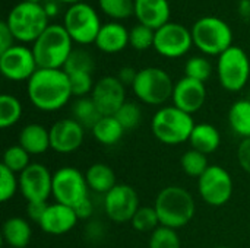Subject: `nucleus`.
I'll use <instances>...</instances> for the list:
<instances>
[{
  "instance_id": "1",
  "label": "nucleus",
  "mask_w": 250,
  "mask_h": 248,
  "mask_svg": "<svg viewBox=\"0 0 250 248\" xmlns=\"http://www.w3.org/2000/svg\"><path fill=\"white\" fill-rule=\"evenodd\" d=\"M29 102L40 111L62 110L73 96L70 79L63 69H37L26 83Z\"/></svg>"
},
{
  "instance_id": "2",
  "label": "nucleus",
  "mask_w": 250,
  "mask_h": 248,
  "mask_svg": "<svg viewBox=\"0 0 250 248\" xmlns=\"http://www.w3.org/2000/svg\"><path fill=\"white\" fill-rule=\"evenodd\" d=\"M161 227L179 229L186 227L195 216L193 196L180 186L164 187L154 203Z\"/></svg>"
},
{
  "instance_id": "3",
  "label": "nucleus",
  "mask_w": 250,
  "mask_h": 248,
  "mask_svg": "<svg viewBox=\"0 0 250 248\" xmlns=\"http://www.w3.org/2000/svg\"><path fill=\"white\" fill-rule=\"evenodd\" d=\"M73 51V41L63 25L53 23L32 44L38 69H63Z\"/></svg>"
},
{
  "instance_id": "4",
  "label": "nucleus",
  "mask_w": 250,
  "mask_h": 248,
  "mask_svg": "<svg viewBox=\"0 0 250 248\" xmlns=\"http://www.w3.org/2000/svg\"><path fill=\"white\" fill-rule=\"evenodd\" d=\"M48 15L41 3L21 1L7 13L6 23L19 42H35L37 38L48 28Z\"/></svg>"
},
{
  "instance_id": "5",
  "label": "nucleus",
  "mask_w": 250,
  "mask_h": 248,
  "mask_svg": "<svg viewBox=\"0 0 250 248\" xmlns=\"http://www.w3.org/2000/svg\"><path fill=\"white\" fill-rule=\"evenodd\" d=\"M195 129L192 114H188L177 107L160 108L151 121L152 134L164 145L176 146L188 142Z\"/></svg>"
},
{
  "instance_id": "6",
  "label": "nucleus",
  "mask_w": 250,
  "mask_h": 248,
  "mask_svg": "<svg viewBox=\"0 0 250 248\" xmlns=\"http://www.w3.org/2000/svg\"><path fill=\"white\" fill-rule=\"evenodd\" d=\"M193 45L207 56H221L233 45L230 25L217 16L199 18L190 28Z\"/></svg>"
},
{
  "instance_id": "7",
  "label": "nucleus",
  "mask_w": 250,
  "mask_h": 248,
  "mask_svg": "<svg viewBox=\"0 0 250 248\" xmlns=\"http://www.w3.org/2000/svg\"><path fill=\"white\" fill-rule=\"evenodd\" d=\"M62 25L72 41L79 45H89L95 42L103 26L97 10L85 1L70 4L64 12Z\"/></svg>"
},
{
  "instance_id": "8",
  "label": "nucleus",
  "mask_w": 250,
  "mask_h": 248,
  "mask_svg": "<svg viewBox=\"0 0 250 248\" xmlns=\"http://www.w3.org/2000/svg\"><path fill=\"white\" fill-rule=\"evenodd\" d=\"M132 89L141 102L146 105H163L173 96L174 83L164 69L145 67L138 70Z\"/></svg>"
},
{
  "instance_id": "9",
  "label": "nucleus",
  "mask_w": 250,
  "mask_h": 248,
  "mask_svg": "<svg viewBox=\"0 0 250 248\" xmlns=\"http://www.w3.org/2000/svg\"><path fill=\"white\" fill-rule=\"evenodd\" d=\"M217 76L220 85L226 91H242L250 77V60L246 51L242 47L231 45L227 51L218 56Z\"/></svg>"
},
{
  "instance_id": "10",
  "label": "nucleus",
  "mask_w": 250,
  "mask_h": 248,
  "mask_svg": "<svg viewBox=\"0 0 250 248\" xmlns=\"http://www.w3.org/2000/svg\"><path fill=\"white\" fill-rule=\"evenodd\" d=\"M56 203L76 208L89 197V187L79 170L73 167H63L53 174V191Z\"/></svg>"
},
{
  "instance_id": "11",
  "label": "nucleus",
  "mask_w": 250,
  "mask_h": 248,
  "mask_svg": "<svg viewBox=\"0 0 250 248\" xmlns=\"http://www.w3.org/2000/svg\"><path fill=\"white\" fill-rule=\"evenodd\" d=\"M198 190L207 205L220 208L231 199L234 184L226 168L220 165H209L204 175L198 178Z\"/></svg>"
},
{
  "instance_id": "12",
  "label": "nucleus",
  "mask_w": 250,
  "mask_h": 248,
  "mask_svg": "<svg viewBox=\"0 0 250 248\" xmlns=\"http://www.w3.org/2000/svg\"><path fill=\"white\" fill-rule=\"evenodd\" d=\"M193 38L190 29L177 22H168L155 31L154 48L166 58H179L190 51Z\"/></svg>"
},
{
  "instance_id": "13",
  "label": "nucleus",
  "mask_w": 250,
  "mask_h": 248,
  "mask_svg": "<svg viewBox=\"0 0 250 248\" xmlns=\"http://www.w3.org/2000/svg\"><path fill=\"white\" fill-rule=\"evenodd\" d=\"M37 69L38 66L32 48L15 44L7 51L0 53V72L7 80L28 82Z\"/></svg>"
},
{
  "instance_id": "14",
  "label": "nucleus",
  "mask_w": 250,
  "mask_h": 248,
  "mask_svg": "<svg viewBox=\"0 0 250 248\" xmlns=\"http://www.w3.org/2000/svg\"><path fill=\"white\" fill-rule=\"evenodd\" d=\"M141 208L139 196L132 186L117 184L104 197V209L110 221L116 224L130 222Z\"/></svg>"
},
{
  "instance_id": "15",
  "label": "nucleus",
  "mask_w": 250,
  "mask_h": 248,
  "mask_svg": "<svg viewBox=\"0 0 250 248\" xmlns=\"http://www.w3.org/2000/svg\"><path fill=\"white\" fill-rule=\"evenodd\" d=\"M19 191L29 202H47L53 191V174L50 170L40 164L31 162L19 175Z\"/></svg>"
},
{
  "instance_id": "16",
  "label": "nucleus",
  "mask_w": 250,
  "mask_h": 248,
  "mask_svg": "<svg viewBox=\"0 0 250 248\" xmlns=\"http://www.w3.org/2000/svg\"><path fill=\"white\" fill-rule=\"evenodd\" d=\"M91 98L103 117L116 115L126 102V86L117 76H104L95 82Z\"/></svg>"
},
{
  "instance_id": "17",
  "label": "nucleus",
  "mask_w": 250,
  "mask_h": 248,
  "mask_svg": "<svg viewBox=\"0 0 250 248\" xmlns=\"http://www.w3.org/2000/svg\"><path fill=\"white\" fill-rule=\"evenodd\" d=\"M85 137V129L73 118H62L50 127V145L57 153L66 155L78 151Z\"/></svg>"
},
{
  "instance_id": "18",
  "label": "nucleus",
  "mask_w": 250,
  "mask_h": 248,
  "mask_svg": "<svg viewBox=\"0 0 250 248\" xmlns=\"http://www.w3.org/2000/svg\"><path fill=\"white\" fill-rule=\"evenodd\" d=\"M171 99L174 107L188 114H193L199 111L207 101L205 83L185 76L174 83Z\"/></svg>"
},
{
  "instance_id": "19",
  "label": "nucleus",
  "mask_w": 250,
  "mask_h": 248,
  "mask_svg": "<svg viewBox=\"0 0 250 248\" xmlns=\"http://www.w3.org/2000/svg\"><path fill=\"white\" fill-rule=\"evenodd\" d=\"M78 221L79 218L73 208L62 203H53L48 205L40 222V228L48 235H63L72 231Z\"/></svg>"
},
{
  "instance_id": "20",
  "label": "nucleus",
  "mask_w": 250,
  "mask_h": 248,
  "mask_svg": "<svg viewBox=\"0 0 250 248\" xmlns=\"http://www.w3.org/2000/svg\"><path fill=\"white\" fill-rule=\"evenodd\" d=\"M138 23L154 31L170 22L171 9L168 0H135V15Z\"/></svg>"
},
{
  "instance_id": "21",
  "label": "nucleus",
  "mask_w": 250,
  "mask_h": 248,
  "mask_svg": "<svg viewBox=\"0 0 250 248\" xmlns=\"http://www.w3.org/2000/svg\"><path fill=\"white\" fill-rule=\"evenodd\" d=\"M94 44L105 54L120 53L129 45V31L120 22H108L101 26Z\"/></svg>"
},
{
  "instance_id": "22",
  "label": "nucleus",
  "mask_w": 250,
  "mask_h": 248,
  "mask_svg": "<svg viewBox=\"0 0 250 248\" xmlns=\"http://www.w3.org/2000/svg\"><path fill=\"white\" fill-rule=\"evenodd\" d=\"M18 145H21L29 155H42L51 149L50 129H45L38 123L26 124L19 132Z\"/></svg>"
},
{
  "instance_id": "23",
  "label": "nucleus",
  "mask_w": 250,
  "mask_h": 248,
  "mask_svg": "<svg viewBox=\"0 0 250 248\" xmlns=\"http://www.w3.org/2000/svg\"><path fill=\"white\" fill-rule=\"evenodd\" d=\"M1 237L6 246L10 248H25L28 247L31 241L32 229L26 219L13 216L4 221L1 228Z\"/></svg>"
},
{
  "instance_id": "24",
  "label": "nucleus",
  "mask_w": 250,
  "mask_h": 248,
  "mask_svg": "<svg viewBox=\"0 0 250 248\" xmlns=\"http://www.w3.org/2000/svg\"><path fill=\"white\" fill-rule=\"evenodd\" d=\"M192 149L199 151L204 155L214 153L221 145V134L218 129L209 123L195 124V129L189 139Z\"/></svg>"
},
{
  "instance_id": "25",
  "label": "nucleus",
  "mask_w": 250,
  "mask_h": 248,
  "mask_svg": "<svg viewBox=\"0 0 250 248\" xmlns=\"http://www.w3.org/2000/svg\"><path fill=\"white\" fill-rule=\"evenodd\" d=\"M85 178H86L89 190L98 194H104V196L117 186V180H116V174L113 168L103 162L92 164L86 170Z\"/></svg>"
},
{
  "instance_id": "26",
  "label": "nucleus",
  "mask_w": 250,
  "mask_h": 248,
  "mask_svg": "<svg viewBox=\"0 0 250 248\" xmlns=\"http://www.w3.org/2000/svg\"><path fill=\"white\" fill-rule=\"evenodd\" d=\"M229 124L230 129L240 137H250V101L239 99L233 102L229 110Z\"/></svg>"
},
{
  "instance_id": "27",
  "label": "nucleus",
  "mask_w": 250,
  "mask_h": 248,
  "mask_svg": "<svg viewBox=\"0 0 250 248\" xmlns=\"http://www.w3.org/2000/svg\"><path fill=\"white\" fill-rule=\"evenodd\" d=\"M92 134L98 143L111 146L120 142V139L125 134V129L122 127V124L117 121L114 115H108V117H101V120L94 126Z\"/></svg>"
},
{
  "instance_id": "28",
  "label": "nucleus",
  "mask_w": 250,
  "mask_h": 248,
  "mask_svg": "<svg viewBox=\"0 0 250 248\" xmlns=\"http://www.w3.org/2000/svg\"><path fill=\"white\" fill-rule=\"evenodd\" d=\"M72 115L73 120H76L83 129H91V130L103 117L91 96L78 98L72 105Z\"/></svg>"
},
{
  "instance_id": "29",
  "label": "nucleus",
  "mask_w": 250,
  "mask_h": 248,
  "mask_svg": "<svg viewBox=\"0 0 250 248\" xmlns=\"http://www.w3.org/2000/svg\"><path fill=\"white\" fill-rule=\"evenodd\" d=\"M22 117V104L21 101L9 94L0 96V127L9 129L15 126Z\"/></svg>"
},
{
  "instance_id": "30",
  "label": "nucleus",
  "mask_w": 250,
  "mask_h": 248,
  "mask_svg": "<svg viewBox=\"0 0 250 248\" xmlns=\"http://www.w3.org/2000/svg\"><path fill=\"white\" fill-rule=\"evenodd\" d=\"M101 12L114 22L125 20L135 15V0H98Z\"/></svg>"
},
{
  "instance_id": "31",
  "label": "nucleus",
  "mask_w": 250,
  "mask_h": 248,
  "mask_svg": "<svg viewBox=\"0 0 250 248\" xmlns=\"http://www.w3.org/2000/svg\"><path fill=\"white\" fill-rule=\"evenodd\" d=\"M180 167L186 175L199 178L209 168V164H208L207 155L201 153L199 151L190 149L183 153V156L180 159Z\"/></svg>"
},
{
  "instance_id": "32",
  "label": "nucleus",
  "mask_w": 250,
  "mask_h": 248,
  "mask_svg": "<svg viewBox=\"0 0 250 248\" xmlns=\"http://www.w3.org/2000/svg\"><path fill=\"white\" fill-rule=\"evenodd\" d=\"M29 156L31 155L21 145H13V146H9L4 151L1 165L9 168L15 174H21L23 170H26L31 165Z\"/></svg>"
},
{
  "instance_id": "33",
  "label": "nucleus",
  "mask_w": 250,
  "mask_h": 248,
  "mask_svg": "<svg viewBox=\"0 0 250 248\" xmlns=\"http://www.w3.org/2000/svg\"><path fill=\"white\" fill-rule=\"evenodd\" d=\"M95 69V60L94 57L86 51V50H73L72 54L69 56L63 70L67 75L72 73H79V72H85V73H92Z\"/></svg>"
},
{
  "instance_id": "34",
  "label": "nucleus",
  "mask_w": 250,
  "mask_h": 248,
  "mask_svg": "<svg viewBox=\"0 0 250 248\" xmlns=\"http://www.w3.org/2000/svg\"><path fill=\"white\" fill-rule=\"evenodd\" d=\"M130 222L133 229L138 232H154L158 227H161L157 210L151 206H141Z\"/></svg>"
},
{
  "instance_id": "35",
  "label": "nucleus",
  "mask_w": 250,
  "mask_h": 248,
  "mask_svg": "<svg viewBox=\"0 0 250 248\" xmlns=\"http://www.w3.org/2000/svg\"><path fill=\"white\" fill-rule=\"evenodd\" d=\"M211 75H212V64L204 56L190 57L185 64V76L190 79L205 83L211 77Z\"/></svg>"
},
{
  "instance_id": "36",
  "label": "nucleus",
  "mask_w": 250,
  "mask_h": 248,
  "mask_svg": "<svg viewBox=\"0 0 250 248\" xmlns=\"http://www.w3.org/2000/svg\"><path fill=\"white\" fill-rule=\"evenodd\" d=\"M154 38H155V31L138 23L129 31V45L138 51H145L151 47H154Z\"/></svg>"
},
{
  "instance_id": "37",
  "label": "nucleus",
  "mask_w": 250,
  "mask_h": 248,
  "mask_svg": "<svg viewBox=\"0 0 250 248\" xmlns=\"http://www.w3.org/2000/svg\"><path fill=\"white\" fill-rule=\"evenodd\" d=\"M114 117L122 124V127L125 129V132L126 130H135L141 124L142 111H141V107L136 102L126 101L123 104V107L116 113Z\"/></svg>"
},
{
  "instance_id": "38",
  "label": "nucleus",
  "mask_w": 250,
  "mask_h": 248,
  "mask_svg": "<svg viewBox=\"0 0 250 248\" xmlns=\"http://www.w3.org/2000/svg\"><path fill=\"white\" fill-rule=\"evenodd\" d=\"M149 248H182L176 229L158 227L149 237Z\"/></svg>"
},
{
  "instance_id": "39",
  "label": "nucleus",
  "mask_w": 250,
  "mask_h": 248,
  "mask_svg": "<svg viewBox=\"0 0 250 248\" xmlns=\"http://www.w3.org/2000/svg\"><path fill=\"white\" fill-rule=\"evenodd\" d=\"M19 190V178L13 171L0 165V200H10Z\"/></svg>"
},
{
  "instance_id": "40",
  "label": "nucleus",
  "mask_w": 250,
  "mask_h": 248,
  "mask_svg": "<svg viewBox=\"0 0 250 248\" xmlns=\"http://www.w3.org/2000/svg\"><path fill=\"white\" fill-rule=\"evenodd\" d=\"M67 76L70 79V88H72L73 96L83 98L88 94H92V89L95 86L94 79H92V73L79 72V73H72Z\"/></svg>"
},
{
  "instance_id": "41",
  "label": "nucleus",
  "mask_w": 250,
  "mask_h": 248,
  "mask_svg": "<svg viewBox=\"0 0 250 248\" xmlns=\"http://www.w3.org/2000/svg\"><path fill=\"white\" fill-rule=\"evenodd\" d=\"M47 208H48V203L47 202H29L28 203V208H26L28 218L32 222H35V224L40 225V222H41V219H42Z\"/></svg>"
},
{
  "instance_id": "42",
  "label": "nucleus",
  "mask_w": 250,
  "mask_h": 248,
  "mask_svg": "<svg viewBox=\"0 0 250 248\" xmlns=\"http://www.w3.org/2000/svg\"><path fill=\"white\" fill-rule=\"evenodd\" d=\"M237 159L243 171L250 174V137L243 139L237 149Z\"/></svg>"
},
{
  "instance_id": "43",
  "label": "nucleus",
  "mask_w": 250,
  "mask_h": 248,
  "mask_svg": "<svg viewBox=\"0 0 250 248\" xmlns=\"http://www.w3.org/2000/svg\"><path fill=\"white\" fill-rule=\"evenodd\" d=\"M15 37L10 31V28L7 26L6 20H3L0 23V53L7 51L9 48H12L15 45Z\"/></svg>"
},
{
  "instance_id": "44",
  "label": "nucleus",
  "mask_w": 250,
  "mask_h": 248,
  "mask_svg": "<svg viewBox=\"0 0 250 248\" xmlns=\"http://www.w3.org/2000/svg\"><path fill=\"white\" fill-rule=\"evenodd\" d=\"M136 76H138V70H135V69L130 67V66L122 67V69L119 70V73H117V79H119L125 86H132L133 82H135V79H136Z\"/></svg>"
},
{
  "instance_id": "45",
  "label": "nucleus",
  "mask_w": 250,
  "mask_h": 248,
  "mask_svg": "<svg viewBox=\"0 0 250 248\" xmlns=\"http://www.w3.org/2000/svg\"><path fill=\"white\" fill-rule=\"evenodd\" d=\"M73 209H75V212H76V215H78L79 219H88V218H91L92 213H94V205H92V202H91L89 197L85 199L82 203H79V205H78L76 208H73Z\"/></svg>"
},
{
  "instance_id": "46",
  "label": "nucleus",
  "mask_w": 250,
  "mask_h": 248,
  "mask_svg": "<svg viewBox=\"0 0 250 248\" xmlns=\"http://www.w3.org/2000/svg\"><path fill=\"white\" fill-rule=\"evenodd\" d=\"M237 12L243 20L250 22V0H240L237 6Z\"/></svg>"
},
{
  "instance_id": "47",
  "label": "nucleus",
  "mask_w": 250,
  "mask_h": 248,
  "mask_svg": "<svg viewBox=\"0 0 250 248\" xmlns=\"http://www.w3.org/2000/svg\"><path fill=\"white\" fill-rule=\"evenodd\" d=\"M45 13L48 15V18H54L59 13V1L57 0H47L42 3Z\"/></svg>"
},
{
  "instance_id": "48",
  "label": "nucleus",
  "mask_w": 250,
  "mask_h": 248,
  "mask_svg": "<svg viewBox=\"0 0 250 248\" xmlns=\"http://www.w3.org/2000/svg\"><path fill=\"white\" fill-rule=\"evenodd\" d=\"M59 3H67L69 6L70 4H75V3H79V1H82V0H57Z\"/></svg>"
},
{
  "instance_id": "49",
  "label": "nucleus",
  "mask_w": 250,
  "mask_h": 248,
  "mask_svg": "<svg viewBox=\"0 0 250 248\" xmlns=\"http://www.w3.org/2000/svg\"><path fill=\"white\" fill-rule=\"evenodd\" d=\"M23 1H29V3H41V4H42V1H44V0H23Z\"/></svg>"
},
{
  "instance_id": "50",
  "label": "nucleus",
  "mask_w": 250,
  "mask_h": 248,
  "mask_svg": "<svg viewBox=\"0 0 250 248\" xmlns=\"http://www.w3.org/2000/svg\"><path fill=\"white\" fill-rule=\"evenodd\" d=\"M214 248H230V247H223V246H220V247H214Z\"/></svg>"
}]
</instances>
